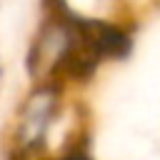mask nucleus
<instances>
[{"mask_svg": "<svg viewBox=\"0 0 160 160\" xmlns=\"http://www.w3.org/2000/svg\"><path fill=\"white\" fill-rule=\"evenodd\" d=\"M62 85L65 82L58 80L38 82L25 98L12 138V148L22 160H38L40 150L45 148V140L62 110Z\"/></svg>", "mask_w": 160, "mask_h": 160, "instance_id": "obj_1", "label": "nucleus"}, {"mask_svg": "<svg viewBox=\"0 0 160 160\" xmlns=\"http://www.w3.org/2000/svg\"><path fill=\"white\" fill-rule=\"evenodd\" d=\"M78 35L82 48L100 65L108 60H122L132 50V30L118 20L78 15Z\"/></svg>", "mask_w": 160, "mask_h": 160, "instance_id": "obj_2", "label": "nucleus"}, {"mask_svg": "<svg viewBox=\"0 0 160 160\" xmlns=\"http://www.w3.org/2000/svg\"><path fill=\"white\" fill-rule=\"evenodd\" d=\"M55 160H90V155H88V152H82L80 148H75L72 152H65L62 158H55Z\"/></svg>", "mask_w": 160, "mask_h": 160, "instance_id": "obj_3", "label": "nucleus"}]
</instances>
